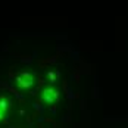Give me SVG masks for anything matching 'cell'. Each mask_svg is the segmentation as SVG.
<instances>
[{
  "mask_svg": "<svg viewBox=\"0 0 128 128\" xmlns=\"http://www.w3.org/2000/svg\"><path fill=\"white\" fill-rule=\"evenodd\" d=\"M34 74H31V72H24V74H21L18 80H16V82H18V87H21V88H30L32 84H34Z\"/></svg>",
  "mask_w": 128,
  "mask_h": 128,
  "instance_id": "7a4b0ae2",
  "label": "cell"
},
{
  "mask_svg": "<svg viewBox=\"0 0 128 128\" xmlns=\"http://www.w3.org/2000/svg\"><path fill=\"white\" fill-rule=\"evenodd\" d=\"M41 99L43 102L47 103V104H56L60 99V91L56 88V87H46V88L41 91Z\"/></svg>",
  "mask_w": 128,
  "mask_h": 128,
  "instance_id": "6da1fadb",
  "label": "cell"
},
{
  "mask_svg": "<svg viewBox=\"0 0 128 128\" xmlns=\"http://www.w3.org/2000/svg\"><path fill=\"white\" fill-rule=\"evenodd\" d=\"M47 75H49V78H50L52 82H56V80H58V77H59V72H52L50 71Z\"/></svg>",
  "mask_w": 128,
  "mask_h": 128,
  "instance_id": "3957f363",
  "label": "cell"
}]
</instances>
